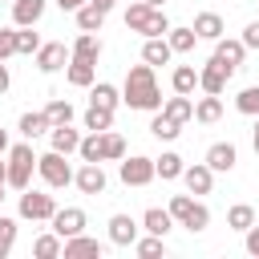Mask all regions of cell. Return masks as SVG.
Listing matches in <instances>:
<instances>
[{
	"label": "cell",
	"instance_id": "6da1fadb",
	"mask_svg": "<svg viewBox=\"0 0 259 259\" xmlns=\"http://www.w3.org/2000/svg\"><path fill=\"white\" fill-rule=\"evenodd\" d=\"M121 101L130 109H142V113H154L162 109V89H158V77H154V65H130L125 73V85H121Z\"/></svg>",
	"mask_w": 259,
	"mask_h": 259
},
{
	"label": "cell",
	"instance_id": "7a4b0ae2",
	"mask_svg": "<svg viewBox=\"0 0 259 259\" xmlns=\"http://www.w3.org/2000/svg\"><path fill=\"white\" fill-rule=\"evenodd\" d=\"M4 162H8L4 186H12V190H28V186H32V174H36V150H32V142L24 138V142L8 146Z\"/></svg>",
	"mask_w": 259,
	"mask_h": 259
},
{
	"label": "cell",
	"instance_id": "3957f363",
	"mask_svg": "<svg viewBox=\"0 0 259 259\" xmlns=\"http://www.w3.org/2000/svg\"><path fill=\"white\" fill-rule=\"evenodd\" d=\"M125 28H130V32H142V36H166V32H170V20H166L162 8H150V4L134 0V4L125 8Z\"/></svg>",
	"mask_w": 259,
	"mask_h": 259
},
{
	"label": "cell",
	"instance_id": "277c9868",
	"mask_svg": "<svg viewBox=\"0 0 259 259\" xmlns=\"http://www.w3.org/2000/svg\"><path fill=\"white\" fill-rule=\"evenodd\" d=\"M36 174L49 190H65L73 186V166H69V154H57V150H45L36 154Z\"/></svg>",
	"mask_w": 259,
	"mask_h": 259
},
{
	"label": "cell",
	"instance_id": "5b68a950",
	"mask_svg": "<svg viewBox=\"0 0 259 259\" xmlns=\"http://www.w3.org/2000/svg\"><path fill=\"white\" fill-rule=\"evenodd\" d=\"M20 219H28V223H49L53 219V210H57V198L53 194H45V190H20Z\"/></svg>",
	"mask_w": 259,
	"mask_h": 259
},
{
	"label": "cell",
	"instance_id": "8992f818",
	"mask_svg": "<svg viewBox=\"0 0 259 259\" xmlns=\"http://www.w3.org/2000/svg\"><path fill=\"white\" fill-rule=\"evenodd\" d=\"M117 178L125 182V186H150L158 174H154V158H146V154H130V158H121L117 162Z\"/></svg>",
	"mask_w": 259,
	"mask_h": 259
},
{
	"label": "cell",
	"instance_id": "52a82bcc",
	"mask_svg": "<svg viewBox=\"0 0 259 259\" xmlns=\"http://www.w3.org/2000/svg\"><path fill=\"white\" fill-rule=\"evenodd\" d=\"M32 57H36V69H40V73H61V69L69 65L73 49H69L65 40H40V49H36Z\"/></svg>",
	"mask_w": 259,
	"mask_h": 259
},
{
	"label": "cell",
	"instance_id": "ba28073f",
	"mask_svg": "<svg viewBox=\"0 0 259 259\" xmlns=\"http://www.w3.org/2000/svg\"><path fill=\"white\" fill-rule=\"evenodd\" d=\"M49 227H53L61 239H69V235H81V231L89 227V214H85L81 206H57L53 219H49Z\"/></svg>",
	"mask_w": 259,
	"mask_h": 259
},
{
	"label": "cell",
	"instance_id": "9c48e42d",
	"mask_svg": "<svg viewBox=\"0 0 259 259\" xmlns=\"http://www.w3.org/2000/svg\"><path fill=\"white\" fill-rule=\"evenodd\" d=\"M231 77H235V73H231L219 57H210V61L198 69V89H202V93H219V97H223V89H227V81H231Z\"/></svg>",
	"mask_w": 259,
	"mask_h": 259
},
{
	"label": "cell",
	"instance_id": "30bf717a",
	"mask_svg": "<svg viewBox=\"0 0 259 259\" xmlns=\"http://www.w3.org/2000/svg\"><path fill=\"white\" fill-rule=\"evenodd\" d=\"M73 186H77L81 194H105L109 178H105L101 162H81V170H73Z\"/></svg>",
	"mask_w": 259,
	"mask_h": 259
},
{
	"label": "cell",
	"instance_id": "8fae6325",
	"mask_svg": "<svg viewBox=\"0 0 259 259\" xmlns=\"http://www.w3.org/2000/svg\"><path fill=\"white\" fill-rule=\"evenodd\" d=\"M109 243L113 247H134V239H138V231H142V223L134 219V214H109Z\"/></svg>",
	"mask_w": 259,
	"mask_h": 259
},
{
	"label": "cell",
	"instance_id": "7c38bea8",
	"mask_svg": "<svg viewBox=\"0 0 259 259\" xmlns=\"http://www.w3.org/2000/svg\"><path fill=\"white\" fill-rule=\"evenodd\" d=\"M61 255H65V259H101V255H105V243H97V239H89V235L81 231V235H69V239H65Z\"/></svg>",
	"mask_w": 259,
	"mask_h": 259
},
{
	"label": "cell",
	"instance_id": "4fadbf2b",
	"mask_svg": "<svg viewBox=\"0 0 259 259\" xmlns=\"http://www.w3.org/2000/svg\"><path fill=\"white\" fill-rule=\"evenodd\" d=\"M214 174H231L235 170V162H239V150H235V142H214V146H206V158H202Z\"/></svg>",
	"mask_w": 259,
	"mask_h": 259
},
{
	"label": "cell",
	"instance_id": "5bb4252c",
	"mask_svg": "<svg viewBox=\"0 0 259 259\" xmlns=\"http://www.w3.org/2000/svg\"><path fill=\"white\" fill-rule=\"evenodd\" d=\"M214 57H219L231 73H239V69H243V61H247V45H243V40H235V36H219V40H214Z\"/></svg>",
	"mask_w": 259,
	"mask_h": 259
},
{
	"label": "cell",
	"instance_id": "9a60e30c",
	"mask_svg": "<svg viewBox=\"0 0 259 259\" xmlns=\"http://www.w3.org/2000/svg\"><path fill=\"white\" fill-rule=\"evenodd\" d=\"M65 81L77 85V89H89L97 81V61H85V57H69L65 65Z\"/></svg>",
	"mask_w": 259,
	"mask_h": 259
},
{
	"label": "cell",
	"instance_id": "2e32d148",
	"mask_svg": "<svg viewBox=\"0 0 259 259\" xmlns=\"http://www.w3.org/2000/svg\"><path fill=\"white\" fill-rule=\"evenodd\" d=\"M182 182H186V190H190V194H210V186H214V170H210L206 162L182 166Z\"/></svg>",
	"mask_w": 259,
	"mask_h": 259
},
{
	"label": "cell",
	"instance_id": "e0dca14e",
	"mask_svg": "<svg viewBox=\"0 0 259 259\" xmlns=\"http://www.w3.org/2000/svg\"><path fill=\"white\" fill-rule=\"evenodd\" d=\"M77 146H81V134L73 130V121L49 130V150H57V154H77Z\"/></svg>",
	"mask_w": 259,
	"mask_h": 259
},
{
	"label": "cell",
	"instance_id": "ac0fdd59",
	"mask_svg": "<svg viewBox=\"0 0 259 259\" xmlns=\"http://www.w3.org/2000/svg\"><path fill=\"white\" fill-rule=\"evenodd\" d=\"M142 61L146 65H170L174 61V49H170V40L166 36H146V45H142Z\"/></svg>",
	"mask_w": 259,
	"mask_h": 259
},
{
	"label": "cell",
	"instance_id": "d6986e66",
	"mask_svg": "<svg viewBox=\"0 0 259 259\" xmlns=\"http://www.w3.org/2000/svg\"><path fill=\"white\" fill-rule=\"evenodd\" d=\"M45 4H49V0H12V24H16V28L36 24V20L45 16Z\"/></svg>",
	"mask_w": 259,
	"mask_h": 259
},
{
	"label": "cell",
	"instance_id": "ffe728a7",
	"mask_svg": "<svg viewBox=\"0 0 259 259\" xmlns=\"http://www.w3.org/2000/svg\"><path fill=\"white\" fill-rule=\"evenodd\" d=\"M190 28L198 32V40H219V36H227V24H223L219 12H198Z\"/></svg>",
	"mask_w": 259,
	"mask_h": 259
},
{
	"label": "cell",
	"instance_id": "44dd1931",
	"mask_svg": "<svg viewBox=\"0 0 259 259\" xmlns=\"http://www.w3.org/2000/svg\"><path fill=\"white\" fill-rule=\"evenodd\" d=\"M162 113H166L170 121H178V125H186V121L194 117V101H190L186 93H174V97H166V101H162Z\"/></svg>",
	"mask_w": 259,
	"mask_h": 259
},
{
	"label": "cell",
	"instance_id": "7402d4cb",
	"mask_svg": "<svg viewBox=\"0 0 259 259\" xmlns=\"http://www.w3.org/2000/svg\"><path fill=\"white\" fill-rule=\"evenodd\" d=\"M219 117H223V97L219 93H206V97L194 101V121L198 125H214Z\"/></svg>",
	"mask_w": 259,
	"mask_h": 259
},
{
	"label": "cell",
	"instance_id": "603a6c76",
	"mask_svg": "<svg viewBox=\"0 0 259 259\" xmlns=\"http://www.w3.org/2000/svg\"><path fill=\"white\" fill-rule=\"evenodd\" d=\"M16 130H20V138H28V142H36V138H45L53 125H49V117H45V109L40 113H20V121H16Z\"/></svg>",
	"mask_w": 259,
	"mask_h": 259
},
{
	"label": "cell",
	"instance_id": "cb8c5ba5",
	"mask_svg": "<svg viewBox=\"0 0 259 259\" xmlns=\"http://www.w3.org/2000/svg\"><path fill=\"white\" fill-rule=\"evenodd\" d=\"M89 105L117 109V105H121V89H117V85H109V81H93V85H89Z\"/></svg>",
	"mask_w": 259,
	"mask_h": 259
},
{
	"label": "cell",
	"instance_id": "d4e9b609",
	"mask_svg": "<svg viewBox=\"0 0 259 259\" xmlns=\"http://www.w3.org/2000/svg\"><path fill=\"white\" fill-rule=\"evenodd\" d=\"M170 89L190 97V93L198 89V69H194V65H174V73H170Z\"/></svg>",
	"mask_w": 259,
	"mask_h": 259
},
{
	"label": "cell",
	"instance_id": "484cf974",
	"mask_svg": "<svg viewBox=\"0 0 259 259\" xmlns=\"http://www.w3.org/2000/svg\"><path fill=\"white\" fill-rule=\"evenodd\" d=\"M170 227H174V219H170V210H162V206H150L146 214H142V231H150V235H170Z\"/></svg>",
	"mask_w": 259,
	"mask_h": 259
},
{
	"label": "cell",
	"instance_id": "4316f807",
	"mask_svg": "<svg viewBox=\"0 0 259 259\" xmlns=\"http://www.w3.org/2000/svg\"><path fill=\"white\" fill-rule=\"evenodd\" d=\"M69 49H73V57H85V61H97L105 45H101V36H97V32H77V40H73Z\"/></svg>",
	"mask_w": 259,
	"mask_h": 259
},
{
	"label": "cell",
	"instance_id": "83f0119b",
	"mask_svg": "<svg viewBox=\"0 0 259 259\" xmlns=\"http://www.w3.org/2000/svg\"><path fill=\"white\" fill-rule=\"evenodd\" d=\"M182 166H186V162H182L174 150H166L162 158H154V174H158L162 182H174V178H182Z\"/></svg>",
	"mask_w": 259,
	"mask_h": 259
},
{
	"label": "cell",
	"instance_id": "f1b7e54d",
	"mask_svg": "<svg viewBox=\"0 0 259 259\" xmlns=\"http://www.w3.org/2000/svg\"><path fill=\"white\" fill-rule=\"evenodd\" d=\"M61 247H65V239H61L57 231H45V235H36L32 255H36V259H61Z\"/></svg>",
	"mask_w": 259,
	"mask_h": 259
},
{
	"label": "cell",
	"instance_id": "f546056e",
	"mask_svg": "<svg viewBox=\"0 0 259 259\" xmlns=\"http://www.w3.org/2000/svg\"><path fill=\"white\" fill-rule=\"evenodd\" d=\"M73 16H77V28H81V32H101V24H105V12H101V8H93L89 0H85Z\"/></svg>",
	"mask_w": 259,
	"mask_h": 259
},
{
	"label": "cell",
	"instance_id": "4dcf8cb0",
	"mask_svg": "<svg viewBox=\"0 0 259 259\" xmlns=\"http://www.w3.org/2000/svg\"><path fill=\"white\" fill-rule=\"evenodd\" d=\"M150 134H154L158 142H174V138L182 134V125H178V121H170L162 109H154V117H150Z\"/></svg>",
	"mask_w": 259,
	"mask_h": 259
},
{
	"label": "cell",
	"instance_id": "1f68e13d",
	"mask_svg": "<svg viewBox=\"0 0 259 259\" xmlns=\"http://www.w3.org/2000/svg\"><path fill=\"white\" fill-rule=\"evenodd\" d=\"M125 158V138L113 130H101V162H121Z\"/></svg>",
	"mask_w": 259,
	"mask_h": 259
},
{
	"label": "cell",
	"instance_id": "d6a6232c",
	"mask_svg": "<svg viewBox=\"0 0 259 259\" xmlns=\"http://www.w3.org/2000/svg\"><path fill=\"white\" fill-rule=\"evenodd\" d=\"M166 40H170V49H174V53H194V45H198V32H194L190 24H186V28H174V24H170Z\"/></svg>",
	"mask_w": 259,
	"mask_h": 259
},
{
	"label": "cell",
	"instance_id": "836d02e7",
	"mask_svg": "<svg viewBox=\"0 0 259 259\" xmlns=\"http://www.w3.org/2000/svg\"><path fill=\"white\" fill-rule=\"evenodd\" d=\"M182 227H186L190 235H198V231H206V227H210V206L194 198V206H190V214L182 219Z\"/></svg>",
	"mask_w": 259,
	"mask_h": 259
},
{
	"label": "cell",
	"instance_id": "e575fe53",
	"mask_svg": "<svg viewBox=\"0 0 259 259\" xmlns=\"http://www.w3.org/2000/svg\"><path fill=\"white\" fill-rule=\"evenodd\" d=\"M251 223H255V206H251V202H235V206L227 210V227H231V231H247Z\"/></svg>",
	"mask_w": 259,
	"mask_h": 259
},
{
	"label": "cell",
	"instance_id": "d590c367",
	"mask_svg": "<svg viewBox=\"0 0 259 259\" xmlns=\"http://www.w3.org/2000/svg\"><path fill=\"white\" fill-rule=\"evenodd\" d=\"M113 125V109H105V105H89L85 109V130H109Z\"/></svg>",
	"mask_w": 259,
	"mask_h": 259
},
{
	"label": "cell",
	"instance_id": "8d00e7d4",
	"mask_svg": "<svg viewBox=\"0 0 259 259\" xmlns=\"http://www.w3.org/2000/svg\"><path fill=\"white\" fill-rule=\"evenodd\" d=\"M77 158H81V162H101V134H97V130H89V134L81 138Z\"/></svg>",
	"mask_w": 259,
	"mask_h": 259
},
{
	"label": "cell",
	"instance_id": "74e56055",
	"mask_svg": "<svg viewBox=\"0 0 259 259\" xmlns=\"http://www.w3.org/2000/svg\"><path fill=\"white\" fill-rule=\"evenodd\" d=\"M134 251H138L142 259H154V255H162V251H166V239H162V235H150V231H146V239H142V235L134 239Z\"/></svg>",
	"mask_w": 259,
	"mask_h": 259
},
{
	"label": "cell",
	"instance_id": "f35d334b",
	"mask_svg": "<svg viewBox=\"0 0 259 259\" xmlns=\"http://www.w3.org/2000/svg\"><path fill=\"white\" fill-rule=\"evenodd\" d=\"M16 219H8V214H0V259H8L12 255V247H16Z\"/></svg>",
	"mask_w": 259,
	"mask_h": 259
},
{
	"label": "cell",
	"instance_id": "ab89813d",
	"mask_svg": "<svg viewBox=\"0 0 259 259\" xmlns=\"http://www.w3.org/2000/svg\"><path fill=\"white\" fill-rule=\"evenodd\" d=\"M235 109L247 113V117H259V85H247V89L235 97Z\"/></svg>",
	"mask_w": 259,
	"mask_h": 259
},
{
	"label": "cell",
	"instance_id": "60d3db41",
	"mask_svg": "<svg viewBox=\"0 0 259 259\" xmlns=\"http://www.w3.org/2000/svg\"><path fill=\"white\" fill-rule=\"evenodd\" d=\"M40 49V32H32V24L28 28H16V53L20 57H32Z\"/></svg>",
	"mask_w": 259,
	"mask_h": 259
},
{
	"label": "cell",
	"instance_id": "b9f144b4",
	"mask_svg": "<svg viewBox=\"0 0 259 259\" xmlns=\"http://www.w3.org/2000/svg\"><path fill=\"white\" fill-rule=\"evenodd\" d=\"M45 117H49V125H65V121H73V105L57 97V101L45 105Z\"/></svg>",
	"mask_w": 259,
	"mask_h": 259
},
{
	"label": "cell",
	"instance_id": "7bdbcfd3",
	"mask_svg": "<svg viewBox=\"0 0 259 259\" xmlns=\"http://www.w3.org/2000/svg\"><path fill=\"white\" fill-rule=\"evenodd\" d=\"M190 206H194V194H174L166 210H170V219H174V223H182V219L190 214Z\"/></svg>",
	"mask_w": 259,
	"mask_h": 259
},
{
	"label": "cell",
	"instance_id": "ee69618b",
	"mask_svg": "<svg viewBox=\"0 0 259 259\" xmlns=\"http://www.w3.org/2000/svg\"><path fill=\"white\" fill-rule=\"evenodd\" d=\"M16 57V28H0V61Z\"/></svg>",
	"mask_w": 259,
	"mask_h": 259
},
{
	"label": "cell",
	"instance_id": "f6af8a7d",
	"mask_svg": "<svg viewBox=\"0 0 259 259\" xmlns=\"http://www.w3.org/2000/svg\"><path fill=\"white\" fill-rule=\"evenodd\" d=\"M243 243H247V255H255V259H259V227H255V223L243 231Z\"/></svg>",
	"mask_w": 259,
	"mask_h": 259
},
{
	"label": "cell",
	"instance_id": "bcb514c9",
	"mask_svg": "<svg viewBox=\"0 0 259 259\" xmlns=\"http://www.w3.org/2000/svg\"><path fill=\"white\" fill-rule=\"evenodd\" d=\"M239 40H243L247 49H259V20H251V24L243 28V36H239Z\"/></svg>",
	"mask_w": 259,
	"mask_h": 259
},
{
	"label": "cell",
	"instance_id": "7dc6e473",
	"mask_svg": "<svg viewBox=\"0 0 259 259\" xmlns=\"http://www.w3.org/2000/svg\"><path fill=\"white\" fill-rule=\"evenodd\" d=\"M53 4H57V8H61V12H77V8H81V4H85V0H53Z\"/></svg>",
	"mask_w": 259,
	"mask_h": 259
},
{
	"label": "cell",
	"instance_id": "c3c4849f",
	"mask_svg": "<svg viewBox=\"0 0 259 259\" xmlns=\"http://www.w3.org/2000/svg\"><path fill=\"white\" fill-rule=\"evenodd\" d=\"M8 85H12V77H8V65L0 61V93H8Z\"/></svg>",
	"mask_w": 259,
	"mask_h": 259
},
{
	"label": "cell",
	"instance_id": "681fc988",
	"mask_svg": "<svg viewBox=\"0 0 259 259\" xmlns=\"http://www.w3.org/2000/svg\"><path fill=\"white\" fill-rule=\"evenodd\" d=\"M89 4H93V8H101V12H105V16H109V8H113V4H117V0H89Z\"/></svg>",
	"mask_w": 259,
	"mask_h": 259
},
{
	"label": "cell",
	"instance_id": "f907efd6",
	"mask_svg": "<svg viewBox=\"0 0 259 259\" xmlns=\"http://www.w3.org/2000/svg\"><path fill=\"white\" fill-rule=\"evenodd\" d=\"M8 146H12L8 142V130H0V154H8Z\"/></svg>",
	"mask_w": 259,
	"mask_h": 259
},
{
	"label": "cell",
	"instance_id": "816d5d0a",
	"mask_svg": "<svg viewBox=\"0 0 259 259\" xmlns=\"http://www.w3.org/2000/svg\"><path fill=\"white\" fill-rule=\"evenodd\" d=\"M251 146H255V154H259V117H255V130H251Z\"/></svg>",
	"mask_w": 259,
	"mask_h": 259
},
{
	"label": "cell",
	"instance_id": "f5cc1de1",
	"mask_svg": "<svg viewBox=\"0 0 259 259\" xmlns=\"http://www.w3.org/2000/svg\"><path fill=\"white\" fill-rule=\"evenodd\" d=\"M4 174H8V162H4V154H0V182H4Z\"/></svg>",
	"mask_w": 259,
	"mask_h": 259
},
{
	"label": "cell",
	"instance_id": "db71d44e",
	"mask_svg": "<svg viewBox=\"0 0 259 259\" xmlns=\"http://www.w3.org/2000/svg\"><path fill=\"white\" fill-rule=\"evenodd\" d=\"M142 4H150V8H166V0H142Z\"/></svg>",
	"mask_w": 259,
	"mask_h": 259
},
{
	"label": "cell",
	"instance_id": "11a10c76",
	"mask_svg": "<svg viewBox=\"0 0 259 259\" xmlns=\"http://www.w3.org/2000/svg\"><path fill=\"white\" fill-rule=\"evenodd\" d=\"M0 202H4V182H0Z\"/></svg>",
	"mask_w": 259,
	"mask_h": 259
},
{
	"label": "cell",
	"instance_id": "9f6ffc18",
	"mask_svg": "<svg viewBox=\"0 0 259 259\" xmlns=\"http://www.w3.org/2000/svg\"><path fill=\"white\" fill-rule=\"evenodd\" d=\"M4 4H12V0H4Z\"/></svg>",
	"mask_w": 259,
	"mask_h": 259
}]
</instances>
